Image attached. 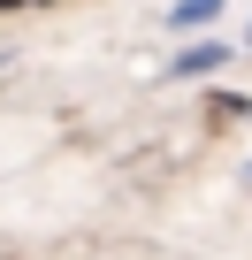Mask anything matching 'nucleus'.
<instances>
[{"instance_id":"7ed1b4c3","label":"nucleus","mask_w":252,"mask_h":260,"mask_svg":"<svg viewBox=\"0 0 252 260\" xmlns=\"http://www.w3.org/2000/svg\"><path fill=\"white\" fill-rule=\"evenodd\" d=\"M206 107H222V115H252V100H244V92H214Z\"/></svg>"},{"instance_id":"20e7f679","label":"nucleus","mask_w":252,"mask_h":260,"mask_svg":"<svg viewBox=\"0 0 252 260\" xmlns=\"http://www.w3.org/2000/svg\"><path fill=\"white\" fill-rule=\"evenodd\" d=\"M16 8H31V0H0V16H16Z\"/></svg>"},{"instance_id":"f03ea898","label":"nucleus","mask_w":252,"mask_h":260,"mask_svg":"<svg viewBox=\"0 0 252 260\" xmlns=\"http://www.w3.org/2000/svg\"><path fill=\"white\" fill-rule=\"evenodd\" d=\"M229 8V0H176V8H168V23H214Z\"/></svg>"},{"instance_id":"f257e3e1","label":"nucleus","mask_w":252,"mask_h":260,"mask_svg":"<svg viewBox=\"0 0 252 260\" xmlns=\"http://www.w3.org/2000/svg\"><path fill=\"white\" fill-rule=\"evenodd\" d=\"M229 54H237V46H222V39H199V46H184L168 69H176V77H222V69H229Z\"/></svg>"}]
</instances>
